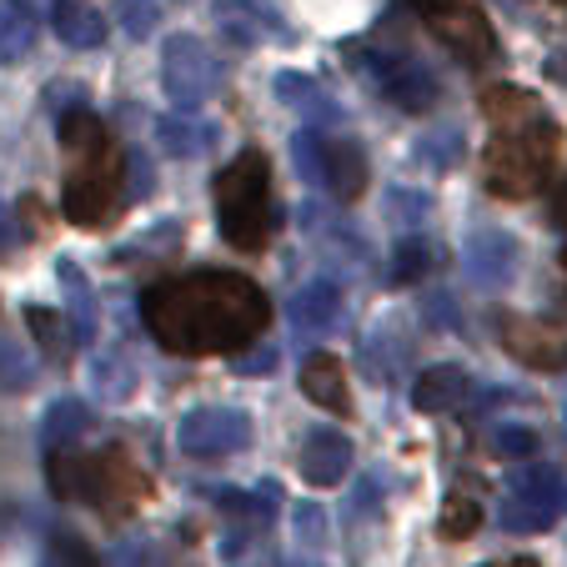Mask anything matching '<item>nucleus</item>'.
I'll return each instance as SVG.
<instances>
[{"label":"nucleus","mask_w":567,"mask_h":567,"mask_svg":"<svg viewBox=\"0 0 567 567\" xmlns=\"http://www.w3.org/2000/svg\"><path fill=\"white\" fill-rule=\"evenodd\" d=\"M467 396H472V377L452 362L427 367V372L417 377V386H412V402H417V412H427V417H437V412H457Z\"/></svg>","instance_id":"obj_20"},{"label":"nucleus","mask_w":567,"mask_h":567,"mask_svg":"<svg viewBox=\"0 0 567 567\" xmlns=\"http://www.w3.org/2000/svg\"><path fill=\"white\" fill-rule=\"evenodd\" d=\"M482 527V503L467 493H452L447 503H442L437 513V533L447 537V543H462V537H472Z\"/></svg>","instance_id":"obj_28"},{"label":"nucleus","mask_w":567,"mask_h":567,"mask_svg":"<svg viewBox=\"0 0 567 567\" xmlns=\"http://www.w3.org/2000/svg\"><path fill=\"white\" fill-rule=\"evenodd\" d=\"M21 247V226H16V216L0 206V257H11V251Z\"/></svg>","instance_id":"obj_40"},{"label":"nucleus","mask_w":567,"mask_h":567,"mask_svg":"<svg viewBox=\"0 0 567 567\" xmlns=\"http://www.w3.org/2000/svg\"><path fill=\"white\" fill-rule=\"evenodd\" d=\"M347 61H352L357 71L372 75L377 91H382L396 111H408V116H427V111L437 106V91H442L437 75H432V65L422 61L417 51H408V45L382 41V35H367V41L347 45Z\"/></svg>","instance_id":"obj_6"},{"label":"nucleus","mask_w":567,"mask_h":567,"mask_svg":"<svg viewBox=\"0 0 567 567\" xmlns=\"http://www.w3.org/2000/svg\"><path fill=\"white\" fill-rule=\"evenodd\" d=\"M25 321H31V337L41 342L45 362L65 367V357L75 352V332H71V321H65V311H51V307H25Z\"/></svg>","instance_id":"obj_24"},{"label":"nucleus","mask_w":567,"mask_h":567,"mask_svg":"<svg viewBox=\"0 0 567 567\" xmlns=\"http://www.w3.org/2000/svg\"><path fill=\"white\" fill-rule=\"evenodd\" d=\"M146 557H151V543H121L116 547V567L126 563V567H146Z\"/></svg>","instance_id":"obj_41"},{"label":"nucleus","mask_w":567,"mask_h":567,"mask_svg":"<svg viewBox=\"0 0 567 567\" xmlns=\"http://www.w3.org/2000/svg\"><path fill=\"white\" fill-rule=\"evenodd\" d=\"M91 382H96L101 402H126V396L136 392V367H131L126 357H101V362L91 367Z\"/></svg>","instance_id":"obj_29"},{"label":"nucleus","mask_w":567,"mask_h":567,"mask_svg":"<svg viewBox=\"0 0 567 567\" xmlns=\"http://www.w3.org/2000/svg\"><path fill=\"white\" fill-rule=\"evenodd\" d=\"M517 236L513 231H497V226H482V231L467 236V247H462V267L477 287H507L517 277Z\"/></svg>","instance_id":"obj_12"},{"label":"nucleus","mask_w":567,"mask_h":567,"mask_svg":"<svg viewBox=\"0 0 567 567\" xmlns=\"http://www.w3.org/2000/svg\"><path fill=\"white\" fill-rule=\"evenodd\" d=\"M176 447L186 457H226L251 447V417L241 408H192L176 427Z\"/></svg>","instance_id":"obj_10"},{"label":"nucleus","mask_w":567,"mask_h":567,"mask_svg":"<svg viewBox=\"0 0 567 567\" xmlns=\"http://www.w3.org/2000/svg\"><path fill=\"white\" fill-rule=\"evenodd\" d=\"M291 537H297V547L307 557H321V547H327V537H332L327 513H321L317 503H297L291 507Z\"/></svg>","instance_id":"obj_30"},{"label":"nucleus","mask_w":567,"mask_h":567,"mask_svg":"<svg viewBox=\"0 0 567 567\" xmlns=\"http://www.w3.org/2000/svg\"><path fill=\"white\" fill-rule=\"evenodd\" d=\"M487 442H493V452L507 457V462H523V457L537 452V432L523 427V422H497V427L487 432Z\"/></svg>","instance_id":"obj_33"},{"label":"nucleus","mask_w":567,"mask_h":567,"mask_svg":"<svg viewBox=\"0 0 567 567\" xmlns=\"http://www.w3.org/2000/svg\"><path fill=\"white\" fill-rule=\"evenodd\" d=\"M51 25L71 51H96V45L106 41V16H101L91 0H55Z\"/></svg>","instance_id":"obj_22"},{"label":"nucleus","mask_w":567,"mask_h":567,"mask_svg":"<svg viewBox=\"0 0 567 567\" xmlns=\"http://www.w3.org/2000/svg\"><path fill=\"white\" fill-rule=\"evenodd\" d=\"M352 472V437L337 427H311L307 447H301V477L311 487H332Z\"/></svg>","instance_id":"obj_17"},{"label":"nucleus","mask_w":567,"mask_h":567,"mask_svg":"<svg viewBox=\"0 0 567 567\" xmlns=\"http://www.w3.org/2000/svg\"><path fill=\"white\" fill-rule=\"evenodd\" d=\"M141 321L151 342L172 357H241L271 327V297L241 271L202 267L151 281Z\"/></svg>","instance_id":"obj_1"},{"label":"nucleus","mask_w":567,"mask_h":567,"mask_svg":"<svg viewBox=\"0 0 567 567\" xmlns=\"http://www.w3.org/2000/svg\"><path fill=\"white\" fill-rule=\"evenodd\" d=\"M35 382V362L21 342L0 337V392H25Z\"/></svg>","instance_id":"obj_31"},{"label":"nucleus","mask_w":567,"mask_h":567,"mask_svg":"<svg viewBox=\"0 0 567 567\" xmlns=\"http://www.w3.org/2000/svg\"><path fill=\"white\" fill-rule=\"evenodd\" d=\"M41 567H96V553H91L75 533H55L51 547H45V557H41Z\"/></svg>","instance_id":"obj_35"},{"label":"nucleus","mask_w":567,"mask_h":567,"mask_svg":"<svg viewBox=\"0 0 567 567\" xmlns=\"http://www.w3.org/2000/svg\"><path fill=\"white\" fill-rule=\"evenodd\" d=\"M386 216H392L402 231H412L417 221L432 216V196L417 192V186H392V192H386Z\"/></svg>","instance_id":"obj_32"},{"label":"nucleus","mask_w":567,"mask_h":567,"mask_svg":"<svg viewBox=\"0 0 567 567\" xmlns=\"http://www.w3.org/2000/svg\"><path fill=\"white\" fill-rule=\"evenodd\" d=\"M301 392H307L317 408L332 412V417H352V386H347L342 357L311 352L307 362H301Z\"/></svg>","instance_id":"obj_18"},{"label":"nucleus","mask_w":567,"mask_h":567,"mask_svg":"<svg viewBox=\"0 0 567 567\" xmlns=\"http://www.w3.org/2000/svg\"><path fill=\"white\" fill-rule=\"evenodd\" d=\"M45 477L61 503H91L111 523L131 517L151 493V477L131 462V452L101 447V452H45Z\"/></svg>","instance_id":"obj_4"},{"label":"nucleus","mask_w":567,"mask_h":567,"mask_svg":"<svg viewBox=\"0 0 567 567\" xmlns=\"http://www.w3.org/2000/svg\"><path fill=\"white\" fill-rule=\"evenodd\" d=\"M497 567H507V563H497Z\"/></svg>","instance_id":"obj_45"},{"label":"nucleus","mask_w":567,"mask_h":567,"mask_svg":"<svg viewBox=\"0 0 567 567\" xmlns=\"http://www.w3.org/2000/svg\"><path fill=\"white\" fill-rule=\"evenodd\" d=\"M116 16H121V31L131 41H146L161 21V0H116Z\"/></svg>","instance_id":"obj_34"},{"label":"nucleus","mask_w":567,"mask_h":567,"mask_svg":"<svg viewBox=\"0 0 567 567\" xmlns=\"http://www.w3.org/2000/svg\"><path fill=\"white\" fill-rule=\"evenodd\" d=\"M91 427H96L91 402H81V396H55L51 408H45V417H41V447L45 452H65L71 442L86 437Z\"/></svg>","instance_id":"obj_21"},{"label":"nucleus","mask_w":567,"mask_h":567,"mask_svg":"<svg viewBox=\"0 0 567 567\" xmlns=\"http://www.w3.org/2000/svg\"><path fill=\"white\" fill-rule=\"evenodd\" d=\"M291 156H297V176L311 186V192H321V136L317 131H297L291 136Z\"/></svg>","instance_id":"obj_36"},{"label":"nucleus","mask_w":567,"mask_h":567,"mask_svg":"<svg viewBox=\"0 0 567 567\" xmlns=\"http://www.w3.org/2000/svg\"><path fill=\"white\" fill-rule=\"evenodd\" d=\"M412 11L427 21V31L457 55L462 65H487L497 61V41L487 16L472 6V0H408Z\"/></svg>","instance_id":"obj_8"},{"label":"nucleus","mask_w":567,"mask_h":567,"mask_svg":"<svg viewBox=\"0 0 567 567\" xmlns=\"http://www.w3.org/2000/svg\"><path fill=\"white\" fill-rule=\"evenodd\" d=\"M567 503V477L557 467H523L507 482V497L497 507V523L507 533H547Z\"/></svg>","instance_id":"obj_9"},{"label":"nucleus","mask_w":567,"mask_h":567,"mask_svg":"<svg viewBox=\"0 0 567 567\" xmlns=\"http://www.w3.org/2000/svg\"><path fill=\"white\" fill-rule=\"evenodd\" d=\"M563 267H567V247H563Z\"/></svg>","instance_id":"obj_44"},{"label":"nucleus","mask_w":567,"mask_h":567,"mask_svg":"<svg viewBox=\"0 0 567 567\" xmlns=\"http://www.w3.org/2000/svg\"><path fill=\"white\" fill-rule=\"evenodd\" d=\"M432 267H437V251H432L427 236L408 231L402 241H396L392 251V287H417V281L432 277Z\"/></svg>","instance_id":"obj_25"},{"label":"nucleus","mask_w":567,"mask_h":567,"mask_svg":"<svg viewBox=\"0 0 567 567\" xmlns=\"http://www.w3.org/2000/svg\"><path fill=\"white\" fill-rule=\"evenodd\" d=\"M271 91H277L281 106L301 111V116L317 121V126H342V121H347L342 101L321 86V81H311V75H301V71H277V75H271Z\"/></svg>","instance_id":"obj_16"},{"label":"nucleus","mask_w":567,"mask_h":567,"mask_svg":"<svg viewBox=\"0 0 567 567\" xmlns=\"http://www.w3.org/2000/svg\"><path fill=\"white\" fill-rule=\"evenodd\" d=\"M482 116L493 126V141L482 151V186L497 202H533L553 186L563 161V131L553 111L523 86H487Z\"/></svg>","instance_id":"obj_2"},{"label":"nucleus","mask_w":567,"mask_h":567,"mask_svg":"<svg viewBox=\"0 0 567 567\" xmlns=\"http://www.w3.org/2000/svg\"><path fill=\"white\" fill-rule=\"evenodd\" d=\"M497 337H503L507 357H517L523 367H537V372H563L567 367V332L553 327V321L503 317L497 321Z\"/></svg>","instance_id":"obj_11"},{"label":"nucleus","mask_w":567,"mask_h":567,"mask_svg":"<svg viewBox=\"0 0 567 567\" xmlns=\"http://www.w3.org/2000/svg\"><path fill=\"white\" fill-rule=\"evenodd\" d=\"M55 277H61V291H65V321L75 332V347H91L101 332V297L91 287V277L81 271L75 257H61L55 261Z\"/></svg>","instance_id":"obj_15"},{"label":"nucleus","mask_w":567,"mask_h":567,"mask_svg":"<svg viewBox=\"0 0 567 567\" xmlns=\"http://www.w3.org/2000/svg\"><path fill=\"white\" fill-rule=\"evenodd\" d=\"M377 507H382V482L367 477L362 487L352 493V513H357V517H377Z\"/></svg>","instance_id":"obj_38"},{"label":"nucleus","mask_w":567,"mask_h":567,"mask_svg":"<svg viewBox=\"0 0 567 567\" xmlns=\"http://www.w3.org/2000/svg\"><path fill=\"white\" fill-rule=\"evenodd\" d=\"M156 141L166 156H192V151H202L206 141H212V131H202L196 121H186L182 111H172V116L156 121Z\"/></svg>","instance_id":"obj_27"},{"label":"nucleus","mask_w":567,"mask_h":567,"mask_svg":"<svg viewBox=\"0 0 567 567\" xmlns=\"http://www.w3.org/2000/svg\"><path fill=\"white\" fill-rule=\"evenodd\" d=\"M55 136L61 151L71 156V172H65V192H61V212L71 226H106L111 216L126 206L131 186H126V161H121L116 136L106 131V121L91 106H71L55 116Z\"/></svg>","instance_id":"obj_3"},{"label":"nucleus","mask_w":567,"mask_h":567,"mask_svg":"<svg viewBox=\"0 0 567 567\" xmlns=\"http://www.w3.org/2000/svg\"><path fill=\"white\" fill-rule=\"evenodd\" d=\"M507 567H543V563H537V557H513Z\"/></svg>","instance_id":"obj_43"},{"label":"nucleus","mask_w":567,"mask_h":567,"mask_svg":"<svg viewBox=\"0 0 567 567\" xmlns=\"http://www.w3.org/2000/svg\"><path fill=\"white\" fill-rule=\"evenodd\" d=\"M271 362H277V352H271V347H247V352L231 362V372L236 377H267Z\"/></svg>","instance_id":"obj_37"},{"label":"nucleus","mask_w":567,"mask_h":567,"mask_svg":"<svg viewBox=\"0 0 567 567\" xmlns=\"http://www.w3.org/2000/svg\"><path fill=\"white\" fill-rule=\"evenodd\" d=\"M462 151H467V141H462L457 126H437L427 131V136L412 146V161H422V166H432V172H452L462 161Z\"/></svg>","instance_id":"obj_26"},{"label":"nucleus","mask_w":567,"mask_h":567,"mask_svg":"<svg viewBox=\"0 0 567 567\" xmlns=\"http://www.w3.org/2000/svg\"><path fill=\"white\" fill-rule=\"evenodd\" d=\"M161 86L176 111H196L221 91V61L196 35H172L161 45Z\"/></svg>","instance_id":"obj_7"},{"label":"nucleus","mask_w":567,"mask_h":567,"mask_svg":"<svg viewBox=\"0 0 567 567\" xmlns=\"http://www.w3.org/2000/svg\"><path fill=\"white\" fill-rule=\"evenodd\" d=\"M553 216L567 226V192H557V212H553Z\"/></svg>","instance_id":"obj_42"},{"label":"nucleus","mask_w":567,"mask_h":567,"mask_svg":"<svg viewBox=\"0 0 567 567\" xmlns=\"http://www.w3.org/2000/svg\"><path fill=\"white\" fill-rule=\"evenodd\" d=\"M212 196H216V226H221L226 241H231L236 251H247V257L267 251L271 231H277V206H271V161H267V151H257V146L241 151V156H236L231 166L216 176Z\"/></svg>","instance_id":"obj_5"},{"label":"nucleus","mask_w":567,"mask_h":567,"mask_svg":"<svg viewBox=\"0 0 567 567\" xmlns=\"http://www.w3.org/2000/svg\"><path fill=\"white\" fill-rule=\"evenodd\" d=\"M126 176H131V196H146L151 192V161L141 156V151H131V156H126Z\"/></svg>","instance_id":"obj_39"},{"label":"nucleus","mask_w":567,"mask_h":567,"mask_svg":"<svg viewBox=\"0 0 567 567\" xmlns=\"http://www.w3.org/2000/svg\"><path fill=\"white\" fill-rule=\"evenodd\" d=\"M212 16L226 31V41H236V45H261L267 35H281V41H287L291 35L271 0H216Z\"/></svg>","instance_id":"obj_14"},{"label":"nucleus","mask_w":567,"mask_h":567,"mask_svg":"<svg viewBox=\"0 0 567 567\" xmlns=\"http://www.w3.org/2000/svg\"><path fill=\"white\" fill-rule=\"evenodd\" d=\"M321 192L352 206L367 192V151L352 136H321Z\"/></svg>","instance_id":"obj_13"},{"label":"nucleus","mask_w":567,"mask_h":567,"mask_svg":"<svg viewBox=\"0 0 567 567\" xmlns=\"http://www.w3.org/2000/svg\"><path fill=\"white\" fill-rule=\"evenodd\" d=\"M291 317V332L297 337H311V332H332L342 321V287L332 277H317L307 291H297V301L287 307Z\"/></svg>","instance_id":"obj_19"},{"label":"nucleus","mask_w":567,"mask_h":567,"mask_svg":"<svg viewBox=\"0 0 567 567\" xmlns=\"http://www.w3.org/2000/svg\"><path fill=\"white\" fill-rule=\"evenodd\" d=\"M35 11L25 0H0V65H16L35 45Z\"/></svg>","instance_id":"obj_23"}]
</instances>
